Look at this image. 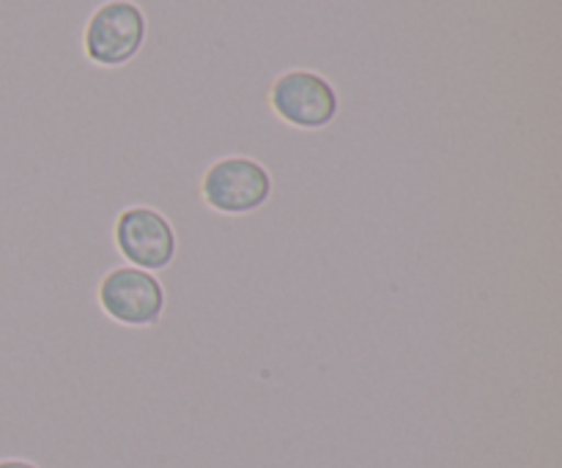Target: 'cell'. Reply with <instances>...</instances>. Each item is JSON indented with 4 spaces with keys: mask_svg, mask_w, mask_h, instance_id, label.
<instances>
[{
    "mask_svg": "<svg viewBox=\"0 0 562 468\" xmlns=\"http://www.w3.org/2000/svg\"><path fill=\"white\" fill-rule=\"evenodd\" d=\"M274 192V179L258 159L231 153L209 164L201 175V201L220 217L261 212Z\"/></svg>",
    "mask_w": 562,
    "mask_h": 468,
    "instance_id": "1",
    "label": "cell"
},
{
    "mask_svg": "<svg viewBox=\"0 0 562 468\" xmlns=\"http://www.w3.org/2000/svg\"><path fill=\"white\" fill-rule=\"evenodd\" d=\"M97 305L102 316L126 329H151L165 318L168 290L157 274L143 269L113 266L97 285Z\"/></svg>",
    "mask_w": 562,
    "mask_h": 468,
    "instance_id": "2",
    "label": "cell"
},
{
    "mask_svg": "<svg viewBox=\"0 0 562 468\" xmlns=\"http://www.w3.org/2000/svg\"><path fill=\"white\" fill-rule=\"evenodd\" d=\"M146 33V14L135 0H108L88 16L82 53L102 69H119L140 53Z\"/></svg>",
    "mask_w": 562,
    "mask_h": 468,
    "instance_id": "3",
    "label": "cell"
},
{
    "mask_svg": "<svg viewBox=\"0 0 562 468\" xmlns=\"http://www.w3.org/2000/svg\"><path fill=\"white\" fill-rule=\"evenodd\" d=\"M113 244L130 266L143 272H165L179 255V236L173 222L159 208L135 203L119 212L113 222Z\"/></svg>",
    "mask_w": 562,
    "mask_h": 468,
    "instance_id": "4",
    "label": "cell"
},
{
    "mask_svg": "<svg viewBox=\"0 0 562 468\" xmlns=\"http://www.w3.org/2000/svg\"><path fill=\"white\" fill-rule=\"evenodd\" d=\"M272 113L302 132L327 129L338 118L340 99L333 82L311 69H289L269 88Z\"/></svg>",
    "mask_w": 562,
    "mask_h": 468,
    "instance_id": "5",
    "label": "cell"
},
{
    "mask_svg": "<svg viewBox=\"0 0 562 468\" xmlns=\"http://www.w3.org/2000/svg\"><path fill=\"white\" fill-rule=\"evenodd\" d=\"M0 468H42L27 458H16V455H0Z\"/></svg>",
    "mask_w": 562,
    "mask_h": 468,
    "instance_id": "6",
    "label": "cell"
}]
</instances>
